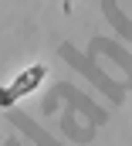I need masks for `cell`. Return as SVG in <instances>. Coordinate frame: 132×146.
<instances>
[{
	"mask_svg": "<svg viewBox=\"0 0 132 146\" xmlns=\"http://www.w3.org/2000/svg\"><path fill=\"white\" fill-rule=\"evenodd\" d=\"M61 10H65V14H71V10H75V0H61Z\"/></svg>",
	"mask_w": 132,
	"mask_h": 146,
	"instance_id": "2",
	"label": "cell"
},
{
	"mask_svg": "<svg viewBox=\"0 0 132 146\" xmlns=\"http://www.w3.org/2000/svg\"><path fill=\"white\" fill-rule=\"evenodd\" d=\"M44 78H48V65H44V61H34L27 68H20L7 85H0V109H10V106H17L20 99H27L31 92H37V88L44 85Z\"/></svg>",
	"mask_w": 132,
	"mask_h": 146,
	"instance_id": "1",
	"label": "cell"
}]
</instances>
